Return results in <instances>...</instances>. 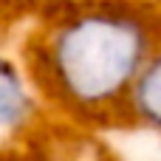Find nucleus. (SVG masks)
Returning <instances> with one entry per match:
<instances>
[{"label": "nucleus", "mask_w": 161, "mask_h": 161, "mask_svg": "<svg viewBox=\"0 0 161 161\" xmlns=\"http://www.w3.org/2000/svg\"><path fill=\"white\" fill-rule=\"evenodd\" d=\"M161 37L144 0H57L25 42L31 88L88 125H125L130 85Z\"/></svg>", "instance_id": "obj_1"}, {"label": "nucleus", "mask_w": 161, "mask_h": 161, "mask_svg": "<svg viewBox=\"0 0 161 161\" xmlns=\"http://www.w3.org/2000/svg\"><path fill=\"white\" fill-rule=\"evenodd\" d=\"M125 122L161 133V37L139 68L125 108Z\"/></svg>", "instance_id": "obj_2"}, {"label": "nucleus", "mask_w": 161, "mask_h": 161, "mask_svg": "<svg viewBox=\"0 0 161 161\" xmlns=\"http://www.w3.org/2000/svg\"><path fill=\"white\" fill-rule=\"evenodd\" d=\"M34 113V93L28 76L6 57H0V125L20 127Z\"/></svg>", "instance_id": "obj_3"}, {"label": "nucleus", "mask_w": 161, "mask_h": 161, "mask_svg": "<svg viewBox=\"0 0 161 161\" xmlns=\"http://www.w3.org/2000/svg\"><path fill=\"white\" fill-rule=\"evenodd\" d=\"M144 3H153V6H158V8H161V0H144Z\"/></svg>", "instance_id": "obj_4"}, {"label": "nucleus", "mask_w": 161, "mask_h": 161, "mask_svg": "<svg viewBox=\"0 0 161 161\" xmlns=\"http://www.w3.org/2000/svg\"><path fill=\"white\" fill-rule=\"evenodd\" d=\"M0 3H6V6H14V0H0Z\"/></svg>", "instance_id": "obj_5"}]
</instances>
